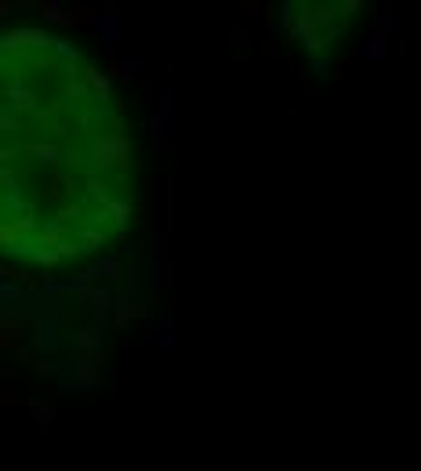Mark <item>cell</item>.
I'll return each mask as SVG.
<instances>
[{"label": "cell", "instance_id": "obj_1", "mask_svg": "<svg viewBox=\"0 0 421 471\" xmlns=\"http://www.w3.org/2000/svg\"><path fill=\"white\" fill-rule=\"evenodd\" d=\"M171 345H175V323H171V315H160L153 323L149 348H171Z\"/></svg>", "mask_w": 421, "mask_h": 471}, {"label": "cell", "instance_id": "obj_2", "mask_svg": "<svg viewBox=\"0 0 421 471\" xmlns=\"http://www.w3.org/2000/svg\"><path fill=\"white\" fill-rule=\"evenodd\" d=\"M36 348H44V352L55 348V312L51 308L36 319Z\"/></svg>", "mask_w": 421, "mask_h": 471}, {"label": "cell", "instance_id": "obj_3", "mask_svg": "<svg viewBox=\"0 0 421 471\" xmlns=\"http://www.w3.org/2000/svg\"><path fill=\"white\" fill-rule=\"evenodd\" d=\"M120 272V258H102L91 265V272L83 275V283H98V280H113V275Z\"/></svg>", "mask_w": 421, "mask_h": 471}, {"label": "cell", "instance_id": "obj_4", "mask_svg": "<svg viewBox=\"0 0 421 471\" xmlns=\"http://www.w3.org/2000/svg\"><path fill=\"white\" fill-rule=\"evenodd\" d=\"M385 40H389V29H374L370 40H367V48H360V58H385Z\"/></svg>", "mask_w": 421, "mask_h": 471}, {"label": "cell", "instance_id": "obj_5", "mask_svg": "<svg viewBox=\"0 0 421 471\" xmlns=\"http://www.w3.org/2000/svg\"><path fill=\"white\" fill-rule=\"evenodd\" d=\"M91 29H95L98 36H105V40H116V36H120V22H116V15H98L95 22H91Z\"/></svg>", "mask_w": 421, "mask_h": 471}, {"label": "cell", "instance_id": "obj_6", "mask_svg": "<svg viewBox=\"0 0 421 471\" xmlns=\"http://www.w3.org/2000/svg\"><path fill=\"white\" fill-rule=\"evenodd\" d=\"M29 410H33V417H36V428H40V432H48V428H51V417H55V406L33 399V402H29Z\"/></svg>", "mask_w": 421, "mask_h": 471}, {"label": "cell", "instance_id": "obj_7", "mask_svg": "<svg viewBox=\"0 0 421 471\" xmlns=\"http://www.w3.org/2000/svg\"><path fill=\"white\" fill-rule=\"evenodd\" d=\"M145 127H149V135H153V142H160V138H171V116H167V113L153 116V120H149V123H145Z\"/></svg>", "mask_w": 421, "mask_h": 471}, {"label": "cell", "instance_id": "obj_8", "mask_svg": "<svg viewBox=\"0 0 421 471\" xmlns=\"http://www.w3.org/2000/svg\"><path fill=\"white\" fill-rule=\"evenodd\" d=\"M113 69H116V76L131 80V76H135V69H142V58H120V62H113Z\"/></svg>", "mask_w": 421, "mask_h": 471}, {"label": "cell", "instance_id": "obj_9", "mask_svg": "<svg viewBox=\"0 0 421 471\" xmlns=\"http://www.w3.org/2000/svg\"><path fill=\"white\" fill-rule=\"evenodd\" d=\"M44 18H48V22H69V18L62 15V8H58V4H44Z\"/></svg>", "mask_w": 421, "mask_h": 471}, {"label": "cell", "instance_id": "obj_10", "mask_svg": "<svg viewBox=\"0 0 421 471\" xmlns=\"http://www.w3.org/2000/svg\"><path fill=\"white\" fill-rule=\"evenodd\" d=\"M312 69L320 73V76H327V58H316V62H312Z\"/></svg>", "mask_w": 421, "mask_h": 471}]
</instances>
